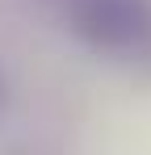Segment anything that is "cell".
<instances>
[{
  "label": "cell",
  "instance_id": "1",
  "mask_svg": "<svg viewBox=\"0 0 151 155\" xmlns=\"http://www.w3.org/2000/svg\"><path fill=\"white\" fill-rule=\"evenodd\" d=\"M72 29L92 51L151 63V0H72Z\"/></svg>",
  "mask_w": 151,
  "mask_h": 155
},
{
  "label": "cell",
  "instance_id": "2",
  "mask_svg": "<svg viewBox=\"0 0 151 155\" xmlns=\"http://www.w3.org/2000/svg\"><path fill=\"white\" fill-rule=\"evenodd\" d=\"M4 101H8V76H4V67H0V109H4Z\"/></svg>",
  "mask_w": 151,
  "mask_h": 155
}]
</instances>
